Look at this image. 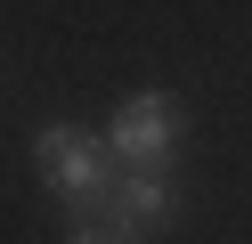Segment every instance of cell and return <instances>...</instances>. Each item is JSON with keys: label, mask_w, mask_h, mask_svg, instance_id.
<instances>
[{"label": "cell", "mask_w": 252, "mask_h": 244, "mask_svg": "<svg viewBox=\"0 0 252 244\" xmlns=\"http://www.w3.org/2000/svg\"><path fill=\"white\" fill-rule=\"evenodd\" d=\"M33 155H41L49 195H65L82 220H98V204L114 195V163H106L114 146H98L90 130H65V122H57V130H41V139H33Z\"/></svg>", "instance_id": "obj_1"}, {"label": "cell", "mask_w": 252, "mask_h": 244, "mask_svg": "<svg viewBox=\"0 0 252 244\" xmlns=\"http://www.w3.org/2000/svg\"><path fill=\"white\" fill-rule=\"evenodd\" d=\"M187 114L171 90H130L114 106V130H106V146L122 155V171H171V146H179Z\"/></svg>", "instance_id": "obj_2"}, {"label": "cell", "mask_w": 252, "mask_h": 244, "mask_svg": "<svg viewBox=\"0 0 252 244\" xmlns=\"http://www.w3.org/2000/svg\"><path fill=\"white\" fill-rule=\"evenodd\" d=\"M163 220H171V171H130L98 204V228H114V236H138V228H163Z\"/></svg>", "instance_id": "obj_3"}, {"label": "cell", "mask_w": 252, "mask_h": 244, "mask_svg": "<svg viewBox=\"0 0 252 244\" xmlns=\"http://www.w3.org/2000/svg\"><path fill=\"white\" fill-rule=\"evenodd\" d=\"M65 244H130V236H114V228H98V220H73Z\"/></svg>", "instance_id": "obj_4"}]
</instances>
